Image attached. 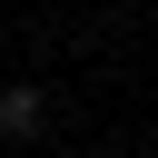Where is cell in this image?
<instances>
[{
    "label": "cell",
    "mask_w": 158,
    "mask_h": 158,
    "mask_svg": "<svg viewBox=\"0 0 158 158\" xmlns=\"http://www.w3.org/2000/svg\"><path fill=\"white\" fill-rule=\"evenodd\" d=\"M40 128H49V99H40V89H0V138L20 148V138H40Z\"/></svg>",
    "instance_id": "obj_1"
}]
</instances>
